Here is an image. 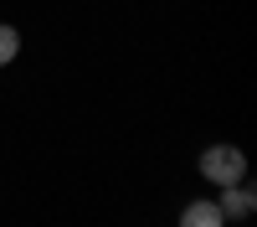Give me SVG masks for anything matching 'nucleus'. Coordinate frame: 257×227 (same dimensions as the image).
I'll list each match as a JSON object with an SVG mask.
<instances>
[{"label": "nucleus", "mask_w": 257, "mask_h": 227, "mask_svg": "<svg viewBox=\"0 0 257 227\" xmlns=\"http://www.w3.org/2000/svg\"><path fill=\"white\" fill-rule=\"evenodd\" d=\"M196 171H201V181H211L221 191V186H231V181H247V150L242 144H206Z\"/></svg>", "instance_id": "obj_1"}, {"label": "nucleus", "mask_w": 257, "mask_h": 227, "mask_svg": "<svg viewBox=\"0 0 257 227\" xmlns=\"http://www.w3.org/2000/svg\"><path fill=\"white\" fill-rule=\"evenodd\" d=\"M216 206H221L226 222H247V217L257 212V191H252V181H231V186H221Z\"/></svg>", "instance_id": "obj_2"}, {"label": "nucleus", "mask_w": 257, "mask_h": 227, "mask_svg": "<svg viewBox=\"0 0 257 227\" xmlns=\"http://www.w3.org/2000/svg\"><path fill=\"white\" fill-rule=\"evenodd\" d=\"M180 227H226L216 196H196V201H185V206H180Z\"/></svg>", "instance_id": "obj_3"}, {"label": "nucleus", "mask_w": 257, "mask_h": 227, "mask_svg": "<svg viewBox=\"0 0 257 227\" xmlns=\"http://www.w3.org/2000/svg\"><path fill=\"white\" fill-rule=\"evenodd\" d=\"M16 57H21V31L11 21H0V67H11Z\"/></svg>", "instance_id": "obj_4"}]
</instances>
